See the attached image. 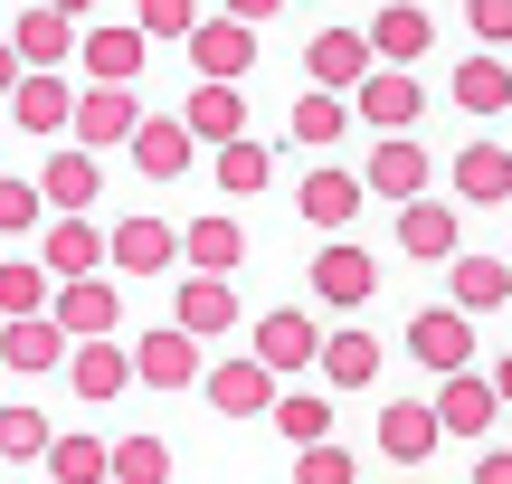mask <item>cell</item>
Returning <instances> with one entry per match:
<instances>
[{
  "mask_svg": "<svg viewBox=\"0 0 512 484\" xmlns=\"http://www.w3.org/2000/svg\"><path fill=\"white\" fill-rule=\"evenodd\" d=\"M38 484H48V475H38Z\"/></svg>",
  "mask_w": 512,
  "mask_h": 484,
  "instance_id": "cell-48",
  "label": "cell"
},
{
  "mask_svg": "<svg viewBox=\"0 0 512 484\" xmlns=\"http://www.w3.org/2000/svg\"><path fill=\"white\" fill-rule=\"evenodd\" d=\"M351 475H361V466H351V447H342V437H332V447H304V456H294V484H351Z\"/></svg>",
  "mask_w": 512,
  "mask_h": 484,
  "instance_id": "cell-42",
  "label": "cell"
},
{
  "mask_svg": "<svg viewBox=\"0 0 512 484\" xmlns=\"http://www.w3.org/2000/svg\"><path fill=\"white\" fill-rule=\"evenodd\" d=\"M380 371H389V342L361 333V323H342V333L323 342V390H370Z\"/></svg>",
  "mask_w": 512,
  "mask_h": 484,
  "instance_id": "cell-27",
  "label": "cell"
},
{
  "mask_svg": "<svg viewBox=\"0 0 512 484\" xmlns=\"http://www.w3.org/2000/svg\"><path fill=\"white\" fill-rule=\"evenodd\" d=\"M275 437H294V456H304V447H332V390H285Z\"/></svg>",
  "mask_w": 512,
  "mask_h": 484,
  "instance_id": "cell-36",
  "label": "cell"
},
{
  "mask_svg": "<svg viewBox=\"0 0 512 484\" xmlns=\"http://www.w3.org/2000/svg\"><path fill=\"white\" fill-rule=\"evenodd\" d=\"M171 323H181L190 342L238 333V285H228V276H181V304H171Z\"/></svg>",
  "mask_w": 512,
  "mask_h": 484,
  "instance_id": "cell-23",
  "label": "cell"
},
{
  "mask_svg": "<svg viewBox=\"0 0 512 484\" xmlns=\"http://www.w3.org/2000/svg\"><path fill=\"white\" fill-rule=\"evenodd\" d=\"M503 257H512V247H503Z\"/></svg>",
  "mask_w": 512,
  "mask_h": 484,
  "instance_id": "cell-47",
  "label": "cell"
},
{
  "mask_svg": "<svg viewBox=\"0 0 512 484\" xmlns=\"http://www.w3.org/2000/svg\"><path fill=\"white\" fill-rule=\"evenodd\" d=\"M67 380H76V399H86V409H114L143 371H133V342H76Z\"/></svg>",
  "mask_w": 512,
  "mask_h": 484,
  "instance_id": "cell-18",
  "label": "cell"
},
{
  "mask_svg": "<svg viewBox=\"0 0 512 484\" xmlns=\"http://www.w3.org/2000/svg\"><path fill=\"white\" fill-rule=\"evenodd\" d=\"M38 219H48V190L19 181V171H0V238H29ZM38 238H48V228H38Z\"/></svg>",
  "mask_w": 512,
  "mask_h": 484,
  "instance_id": "cell-39",
  "label": "cell"
},
{
  "mask_svg": "<svg viewBox=\"0 0 512 484\" xmlns=\"http://www.w3.org/2000/svg\"><path fill=\"white\" fill-rule=\"evenodd\" d=\"M114 484H171V447L162 437H114Z\"/></svg>",
  "mask_w": 512,
  "mask_h": 484,
  "instance_id": "cell-41",
  "label": "cell"
},
{
  "mask_svg": "<svg viewBox=\"0 0 512 484\" xmlns=\"http://www.w3.org/2000/svg\"><path fill=\"white\" fill-rule=\"evenodd\" d=\"M370 190H380V200H399V209H418V200H437V162H427V143L418 133H408V143H370V171H361Z\"/></svg>",
  "mask_w": 512,
  "mask_h": 484,
  "instance_id": "cell-15",
  "label": "cell"
},
{
  "mask_svg": "<svg viewBox=\"0 0 512 484\" xmlns=\"http://www.w3.org/2000/svg\"><path fill=\"white\" fill-rule=\"evenodd\" d=\"M48 484H114V447L105 437H57V456H48Z\"/></svg>",
  "mask_w": 512,
  "mask_h": 484,
  "instance_id": "cell-37",
  "label": "cell"
},
{
  "mask_svg": "<svg viewBox=\"0 0 512 484\" xmlns=\"http://www.w3.org/2000/svg\"><path fill=\"white\" fill-rule=\"evenodd\" d=\"M143 48L152 38L133 29V19H105V29H86L76 67H86V86H133V76H143Z\"/></svg>",
  "mask_w": 512,
  "mask_h": 484,
  "instance_id": "cell-17",
  "label": "cell"
},
{
  "mask_svg": "<svg viewBox=\"0 0 512 484\" xmlns=\"http://www.w3.org/2000/svg\"><path fill=\"white\" fill-rule=\"evenodd\" d=\"M133 29H143V38H181V48H190V38L209 29V10H200V0H143Z\"/></svg>",
  "mask_w": 512,
  "mask_h": 484,
  "instance_id": "cell-40",
  "label": "cell"
},
{
  "mask_svg": "<svg viewBox=\"0 0 512 484\" xmlns=\"http://www.w3.org/2000/svg\"><path fill=\"white\" fill-rule=\"evenodd\" d=\"M437 447H446L437 399H389V409H380V456H399V466H427Z\"/></svg>",
  "mask_w": 512,
  "mask_h": 484,
  "instance_id": "cell-20",
  "label": "cell"
},
{
  "mask_svg": "<svg viewBox=\"0 0 512 484\" xmlns=\"http://www.w3.org/2000/svg\"><path fill=\"white\" fill-rule=\"evenodd\" d=\"M247 266V228L228 219V209H209V219L181 228V276H238Z\"/></svg>",
  "mask_w": 512,
  "mask_h": 484,
  "instance_id": "cell-19",
  "label": "cell"
},
{
  "mask_svg": "<svg viewBox=\"0 0 512 484\" xmlns=\"http://www.w3.org/2000/svg\"><path fill=\"white\" fill-rule=\"evenodd\" d=\"M209 409H219V418H275V409H285V390H275V371L256 352H238V361L209 371Z\"/></svg>",
  "mask_w": 512,
  "mask_h": 484,
  "instance_id": "cell-12",
  "label": "cell"
},
{
  "mask_svg": "<svg viewBox=\"0 0 512 484\" xmlns=\"http://www.w3.org/2000/svg\"><path fill=\"white\" fill-rule=\"evenodd\" d=\"M323 342H332V333H313V314L275 304V314H256V342H247V352L285 380V371H323Z\"/></svg>",
  "mask_w": 512,
  "mask_h": 484,
  "instance_id": "cell-6",
  "label": "cell"
},
{
  "mask_svg": "<svg viewBox=\"0 0 512 484\" xmlns=\"http://www.w3.org/2000/svg\"><path fill=\"white\" fill-rule=\"evenodd\" d=\"M181 124L200 133L209 152H228V143H247V95H238V86H190Z\"/></svg>",
  "mask_w": 512,
  "mask_h": 484,
  "instance_id": "cell-30",
  "label": "cell"
},
{
  "mask_svg": "<svg viewBox=\"0 0 512 484\" xmlns=\"http://www.w3.org/2000/svg\"><path fill=\"white\" fill-rule=\"evenodd\" d=\"M57 276H48V266H38V257H10V266H0V323H38V314H57Z\"/></svg>",
  "mask_w": 512,
  "mask_h": 484,
  "instance_id": "cell-32",
  "label": "cell"
},
{
  "mask_svg": "<svg viewBox=\"0 0 512 484\" xmlns=\"http://www.w3.org/2000/svg\"><path fill=\"white\" fill-rule=\"evenodd\" d=\"M0 38L19 48V67H29V76H57V67L76 57V48H86V29H76V10H19V19H10Z\"/></svg>",
  "mask_w": 512,
  "mask_h": 484,
  "instance_id": "cell-8",
  "label": "cell"
},
{
  "mask_svg": "<svg viewBox=\"0 0 512 484\" xmlns=\"http://www.w3.org/2000/svg\"><path fill=\"white\" fill-rule=\"evenodd\" d=\"M446 200H456V209H503V200H512V152L475 133V143L446 162Z\"/></svg>",
  "mask_w": 512,
  "mask_h": 484,
  "instance_id": "cell-10",
  "label": "cell"
},
{
  "mask_svg": "<svg viewBox=\"0 0 512 484\" xmlns=\"http://www.w3.org/2000/svg\"><path fill=\"white\" fill-rule=\"evenodd\" d=\"M133 371H143V390H190V380H209V361L181 323H162L152 342H133Z\"/></svg>",
  "mask_w": 512,
  "mask_h": 484,
  "instance_id": "cell-22",
  "label": "cell"
},
{
  "mask_svg": "<svg viewBox=\"0 0 512 484\" xmlns=\"http://www.w3.org/2000/svg\"><path fill=\"white\" fill-rule=\"evenodd\" d=\"M38 266H48L57 285H95L114 266V228L95 219H48V238H38Z\"/></svg>",
  "mask_w": 512,
  "mask_h": 484,
  "instance_id": "cell-4",
  "label": "cell"
},
{
  "mask_svg": "<svg viewBox=\"0 0 512 484\" xmlns=\"http://www.w3.org/2000/svg\"><path fill=\"white\" fill-rule=\"evenodd\" d=\"M351 124H361V105H351V95H304V105H294V143H304V152H332Z\"/></svg>",
  "mask_w": 512,
  "mask_h": 484,
  "instance_id": "cell-34",
  "label": "cell"
},
{
  "mask_svg": "<svg viewBox=\"0 0 512 484\" xmlns=\"http://www.w3.org/2000/svg\"><path fill=\"white\" fill-rule=\"evenodd\" d=\"M304 276H313V295L342 304V314H361V304L380 295V257H370V247H351V238H323Z\"/></svg>",
  "mask_w": 512,
  "mask_h": 484,
  "instance_id": "cell-5",
  "label": "cell"
},
{
  "mask_svg": "<svg viewBox=\"0 0 512 484\" xmlns=\"http://www.w3.org/2000/svg\"><path fill=\"white\" fill-rule=\"evenodd\" d=\"M446 304H456V314H503L512 304V257H456L446 266Z\"/></svg>",
  "mask_w": 512,
  "mask_h": 484,
  "instance_id": "cell-24",
  "label": "cell"
},
{
  "mask_svg": "<svg viewBox=\"0 0 512 484\" xmlns=\"http://www.w3.org/2000/svg\"><path fill=\"white\" fill-rule=\"evenodd\" d=\"M446 95H456L465 114H503V105H512V57H484V48H475V57L456 67V86H446Z\"/></svg>",
  "mask_w": 512,
  "mask_h": 484,
  "instance_id": "cell-33",
  "label": "cell"
},
{
  "mask_svg": "<svg viewBox=\"0 0 512 484\" xmlns=\"http://www.w3.org/2000/svg\"><path fill=\"white\" fill-rule=\"evenodd\" d=\"M0 456H10V466H48V456H57V428L38 409H0Z\"/></svg>",
  "mask_w": 512,
  "mask_h": 484,
  "instance_id": "cell-38",
  "label": "cell"
},
{
  "mask_svg": "<svg viewBox=\"0 0 512 484\" xmlns=\"http://www.w3.org/2000/svg\"><path fill=\"white\" fill-rule=\"evenodd\" d=\"M437 418H446V437H494L512 428V409H503V390H494V371H465V380H437Z\"/></svg>",
  "mask_w": 512,
  "mask_h": 484,
  "instance_id": "cell-9",
  "label": "cell"
},
{
  "mask_svg": "<svg viewBox=\"0 0 512 484\" xmlns=\"http://www.w3.org/2000/svg\"><path fill=\"white\" fill-rule=\"evenodd\" d=\"M190 67H200V86H238V76L256 67V29L238 10H209V29L190 38Z\"/></svg>",
  "mask_w": 512,
  "mask_h": 484,
  "instance_id": "cell-11",
  "label": "cell"
},
{
  "mask_svg": "<svg viewBox=\"0 0 512 484\" xmlns=\"http://www.w3.org/2000/svg\"><path fill=\"white\" fill-rule=\"evenodd\" d=\"M361 200H370V181H361V171H342V162H313L304 190H294V209H304L313 228H332V238L361 219Z\"/></svg>",
  "mask_w": 512,
  "mask_h": 484,
  "instance_id": "cell-16",
  "label": "cell"
},
{
  "mask_svg": "<svg viewBox=\"0 0 512 484\" xmlns=\"http://www.w3.org/2000/svg\"><path fill=\"white\" fill-rule=\"evenodd\" d=\"M95 181H105V162H95V152H48V171H38V190H48V209L57 219H86L95 209Z\"/></svg>",
  "mask_w": 512,
  "mask_h": 484,
  "instance_id": "cell-28",
  "label": "cell"
},
{
  "mask_svg": "<svg viewBox=\"0 0 512 484\" xmlns=\"http://www.w3.org/2000/svg\"><path fill=\"white\" fill-rule=\"evenodd\" d=\"M465 29H475V38H484V57H494L503 38H512V0H475V10H465Z\"/></svg>",
  "mask_w": 512,
  "mask_h": 484,
  "instance_id": "cell-43",
  "label": "cell"
},
{
  "mask_svg": "<svg viewBox=\"0 0 512 484\" xmlns=\"http://www.w3.org/2000/svg\"><path fill=\"white\" fill-rule=\"evenodd\" d=\"M209 181H219L228 200H247V190H266V181H275V152L256 143V133H247V143H228V152H209Z\"/></svg>",
  "mask_w": 512,
  "mask_h": 484,
  "instance_id": "cell-35",
  "label": "cell"
},
{
  "mask_svg": "<svg viewBox=\"0 0 512 484\" xmlns=\"http://www.w3.org/2000/svg\"><path fill=\"white\" fill-rule=\"evenodd\" d=\"M494 390H503V409H512V352H503V361H494Z\"/></svg>",
  "mask_w": 512,
  "mask_h": 484,
  "instance_id": "cell-46",
  "label": "cell"
},
{
  "mask_svg": "<svg viewBox=\"0 0 512 484\" xmlns=\"http://www.w3.org/2000/svg\"><path fill=\"white\" fill-rule=\"evenodd\" d=\"M0 361H10L19 380H38V371H67L76 342L57 333V314H38V323H0Z\"/></svg>",
  "mask_w": 512,
  "mask_h": 484,
  "instance_id": "cell-26",
  "label": "cell"
},
{
  "mask_svg": "<svg viewBox=\"0 0 512 484\" xmlns=\"http://www.w3.org/2000/svg\"><path fill=\"white\" fill-rule=\"evenodd\" d=\"M351 105H361V124L380 133V143H408V133H418V114H427V86H418L408 67H380Z\"/></svg>",
  "mask_w": 512,
  "mask_h": 484,
  "instance_id": "cell-7",
  "label": "cell"
},
{
  "mask_svg": "<svg viewBox=\"0 0 512 484\" xmlns=\"http://www.w3.org/2000/svg\"><path fill=\"white\" fill-rule=\"evenodd\" d=\"M190 162H200V133H190L181 114H152V124L133 133V171H143V181H181Z\"/></svg>",
  "mask_w": 512,
  "mask_h": 484,
  "instance_id": "cell-25",
  "label": "cell"
},
{
  "mask_svg": "<svg viewBox=\"0 0 512 484\" xmlns=\"http://www.w3.org/2000/svg\"><path fill=\"white\" fill-rule=\"evenodd\" d=\"M143 124H152V114H143L133 86H86V95H76V152H95V162H105V152H133Z\"/></svg>",
  "mask_w": 512,
  "mask_h": 484,
  "instance_id": "cell-2",
  "label": "cell"
},
{
  "mask_svg": "<svg viewBox=\"0 0 512 484\" xmlns=\"http://www.w3.org/2000/svg\"><path fill=\"white\" fill-rule=\"evenodd\" d=\"M76 95L86 86H67V76H29V86L10 95V124L19 133H76Z\"/></svg>",
  "mask_w": 512,
  "mask_h": 484,
  "instance_id": "cell-29",
  "label": "cell"
},
{
  "mask_svg": "<svg viewBox=\"0 0 512 484\" xmlns=\"http://www.w3.org/2000/svg\"><path fill=\"white\" fill-rule=\"evenodd\" d=\"M427 38H437V10H418V0H399V10L370 19V48H380V67H418Z\"/></svg>",
  "mask_w": 512,
  "mask_h": 484,
  "instance_id": "cell-31",
  "label": "cell"
},
{
  "mask_svg": "<svg viewBox=\"0 0 512 484\" xmlns=\"http://www.w3.org/2000/svg\"><path fill=\"white\" fill-rule=\"evenodd\" d=\"M475 484H512V447H484L475 456Z\"/></svg>",
  "mask_w": 512,
  "mask_h": 484,
  "instance_id": "cell-44",
  "label": "cell"
},
{
  "mask_svg": "<svg viewBox=\"0 0 512 484\" xmlns=\"http://www.w3.org/2000/svg\"><path fill=\"white\" fill-rule=\"evenodd\" d=\"M408 361L437 380H465L475 371V314H456V304H427L418 323H408Z\"/></svg>",
  "mask_w": 512,
  "mask_h": 484,
  "instance_id": "cell-3",
  "label": "cell"
},
{
  "mask_svg": "<svg viewBox=\"0 0 512 484\" xmlns=\"http://www.w3.org/2000/svg\"><path fill=\"white\" fill-rule=\"evenodd\" d=\"M399 257L456 266V257H465V219H456V200H418V209H399Z\"/></svg>",
  "mask_w": 512,
  "mask_h": 484,
  "instance_id": "cell-21",
  "label": "cell"
},
{
  "mask_svg": "<svg viewBox=\"0 0 512 484\" xmlns=\"http://www.w3.org/2000/svg\"><path fill=\"white\" fill-rule=\"evenodd\" d=\"M304 76H313V95H361L370 76H380V48H370V29H342V19H323V29L304 38Z\"/></svg>",
  "mask_w": 512,
  "mask_h": 484,
  "instance_id": "cell-1",
  "label": "cell"
},
{
  "mask_svg": "<svg viewBox=\"0 0 512 484\" xmlns=\"http://www.w3.org/2000/svg\"><path fill=\"white\" fill-rule=\"evenodd\" d=\"M114 266H124V276H181V228L152 219V209L114 219Z\"/></svg>",
  "mask_w": 512,
  "mask_h": 484,
  "instance_id": "cell-13",
  "label": "cell"
},
{
  "mask_svg": "<svg viewBox=\"0 0 512 484\" xmlns=\"http://www.w3.org/2000/svg\"><path fill=\"white\" fill-rule=\"evenodd\" d=\"M19 86H29V76H19V48H10V38H0V105H10Z\"/></svg>",
  "mask_w": 512,
  "mask_h": 484,
  "instance_id": "cell-45",
  "label": "cell"
},
{
  "mask_svg": "<svg viewBox=\"0 0 512 484\" xmlns=\"http://www.w3.org/2000/svg\"><path fill=\"white\" fill-rule=\"evenodd\" d=\"M57 333H67V342H114V333H124V285H114V276L57 285Z\"/></svg>",
  "mask_w": 512,
  "mask_h": 484,
  "instance_id": "cell-14",
  "label": "cell"
}]
</instances>
